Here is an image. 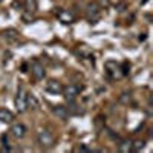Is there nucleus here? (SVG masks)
<instances>
[{
	"label": "nucleus",
	"mask_w": 153,
	"mask_h": 153,
	"mask_svg": "<svg viewBox=\"0 0 153 153\" xmlns=\"http://www.w3.org/2000/svg\"><path fill=\"white\" fill-rule=\"evenodd\" d=\"M69 106H68V110L71 115H84V110L81 109V106H76L74 104V101H68Z\"/></svg>",
	"instance_id": "15"
},
{
	"label": "nucleus",
	"mask_w": 153,
	"mask_h": 153,
	"mask_svg": "<svg viewBox=\"0 0 153 153\" xmlns=\"http://www.w3.org/2000/svg\"><path fill=\"white\" fill-rule=\"evenodd\" d=\"M52 113L55 115L58 120H61V121H66V120L71 117L68 107H65V106H55V107L52 109Z\"/></svg>",
	"instance_id": "10"
},
{
	"label": "nucleus",
	"mask_w": 153,
	"mask_h": 153,
	"mask_svg": "<svg viewBox=\"0 0 153 153\" xmlns=\"http://www.w3.org/2000/svg\"><path fill=\"white\" fill-rule=\"evenodd\" d=\"M37 143L43 150H49L55 146V136L48 129H40L37 132Z\"/></svg>",
	"instance_id": "1"
},
{
	"label": "nucleus",
	"mask_w": 153,
	"mask_h": 153,
	"mask_svg": "<svg viewBox=\"0 0 153 153\" xmlns=\"http://www.w3.org/2000/svg\"><path fill=\"white\" fill-rule=\"evenodd\" d=\"M26 89H25L23 86L19 87V91H17V95H16V100H14V104H16V109L19 113H25L28 110V103H26Z\"/></svg>",
	"instance_id": "4"
},
{
	"label": "nucleus",
	"mask_w": 153,
	"mask_h": 153,
	"mask_svg": "<svg viewBox=\"0 0 153 153\" xmlns=\"http://www.w3.org/2000/svg\"><path fill=\"white\" fill-rule=\"evenodd\" d=\"M120 66H121L123 75H127V74H129V71H130V63H129V61H123V65H120Z\"/></svg>",
	"instance_id": "20"
},
{
	"label": "nucleus",
	"mask_w": 153,
	"mask_h": 153,
	"mask_svg": "<svg viewBox=\"0 0 153 153\" xmlns=\"http://www.w3.org/2000/svg\"><path fill=\"white\" fill-rule=\"evenodd\" d=\"M2 141H3V146H5V150H11V143H9V138L6 136V135H3L2 136Z\"/></svg>",
	"instance_id": "22"
},
{
	"label": "nucleus",
	"mask_w": 153,
	"mask_h": 153,
	"mask_svg": "<svg viewBox=\"0 0 153 153\" xmlns=\"http://www.w3.org/2000/svg\"><path fill=\"white\" fill-rule=\"evenodd\" d=\"M104 69H106V74L109 75V78H112V80H120L124 76L121 72L120 63H117L115 60H107L104 63Z\"/></svg>",
	"instance_id": "3"
},
{
	"label": "nucleus",
	"mask_w": 153,
	"mask_h": 153,
	"mask_svg": "<svg viewBox=\"0 0 153 153\" xmlns=\"http://www.w3.org/2000/svg\"><path fill=\"white\" fill-rule=\"evenodd\" d=\"M86 19L89 23H98L101 19V6L97 2H91L86 6Z\"/></svg>",
	"instance_id": "2"
},
{
	"label": "nucleus",
	"mask_w": 153,
	"mask_h": 153,
	"mask_svg": "<svg viewBox=\"0 0 153 153\" xmlns=\"http://www.w3.org/2000/svg\"><path fill=\"white\" fill-rule=\"evenodd\" d=\"M130 101H132V94H130V92H123V94L120 95V103L129 104Z\"/></svg>",
	"instance_id": "18"
},
{
	"label": "nucleus",
	"mask_w": 153,
	"mask_h": 153,
	"mask_svg": "<svg viewBox=\"0 0 153 153\" xmlns=\"http://www.w3.org/2000/svg\"><path fill=\"white\" fill-rule=\"evenodd\" d=\"M75 152H81V153H89V152H92L91 147H87L86 144H80V146H76L75 147Z\"/></svg>",
	"instance_id": "19"
},
{
	"label": "nucleus",
	"mask_w": 153,
	"mask_h": 153,
	"mask_svg": "<svg viewBox=\"0 0 153 153\" xmlns=\"http://www.w3.org/2000/svg\"><path fill=\"white\" fill-rule=\"evenodd\" d=\"M46 91L49 94H52V95H60L61 91H63V84L57 80H49L46 83Z\"/></svg>",
	"instance_id": "9"
},
{
	"label": "nucleus",
	"mask_w": 153,
	"mask_h": 153,
	"mask_svg": "<svg viewBox=\"0 0 153 153\" xmlns=\"http://www.w3.org/2000/svg\"><path fill=\"white\" fill-rule=\"evenodd\" d=\"M57 19L63 23V25H72L75 22V17L71 11L68 9H58L57 11Z\"/></svg>",
	"instance_id": "8"
},
{
	"label": "nucleus",
	"mask_w": 153,
	"mask_h": 153,
	"mask_svg": "<svg viewBox=\"0 0 153 153\" xmlns=\"http://www.w3.org/2000/svg\"><path fill=\"white\" fill-rule=\"evenodd\" d=\"M144 141L143 139H136V141H132V152H141L144 149Z\"/></svg>",
	"instance_id": "17"
},
{
	"label": "nucleus",
	"mask_w": 153,
	"mask_h": 153,
	"mask_svg": "<svg viewBox=\"0 0 153 153\" xmlns=\"http://www.w3.org/2000/svg\"><path fill=\"white\" fill-rule=\"evenodd\" d=\"M25 12H29V14H35L37 9H38V3L37 0H25Z\"/></svg>",
	"instance_id": "12"
},
{
	"label": "nucleus",
	"mask_w": 153,
	"mask_h": 153,
	"mask_svg": "<svg viewBox=\"0 0 153 153\" xmlns=\"http://www.w3.org/2000/svg\"><path fill=\"white\" fill-rule=\"evenodd\" d=\"M26 69H28V66H26V63H25V65L22 66V72H28Z\"/></svg>",
	"instance_id": "23"
},
{
	"label": "nucleus",
	"mask_w": 153,
	"mask_h": 153,
	"mask_svg": "<svg viewBox=\"0 0 153 153\" xmlns=\"http://www.w3.org/2000/svg\"><path fill=\"white\" fill-rule=\"evenodd\" d=\"M26 103H28V109H32V110H37L38 109V100L35 98V95L28 94L26 95Z\"/></svg>",
	"instance_id": "16"
},
{
	"label": "nucleus",
	"mask_w": 153,
	"mask_h": 153,
	"mask_svg": "<svg viewBox=\"0 0 153 153\" xmlns=\"http://www.w3.org/2000/svg\"><path fill=\"white\" fill-rule=\"evenodd\" d=\"M12 121H14V113L8 109H0V123L11 124Z\"/></svg>",
	"instance_id": "11"
},
{
	"label": "nucleus",
	"mask_w": 153,
	"mask_h": 153,
	"mask_svg": "<svg viewBox=\"0 0 153 153\" xmlns=\"http://www.w3.org/2000/svg\"><path fill=\"white\" fill-rule=\"evenodd\" d=\"M118 152L121 153H132V141L130 139H121L118 144Z\"/></svg>",
	"instance_id": "13"
},
{
	"label": "nucleus",
	"mask_w": 153,
	"mask_h": 153,
	"mask_svg": "<svg viewBox=\"0 0 153 153\" xmlns=\"http://www.w3.org/2000/svg\"><path fill=\"white\" fill-rule=\"evenodd\" d=\"M28 133V129H26V126L22 124V123H16V124H12L11 126V135L17 138V139H22L25 138Z\"/></svg>",
	"instance_id": "7"
},
{
	"label": "nucleus",
	"mask_w": 153,
	"mask_h": 153,
	"mask_svg": "<svg viewBox=\"0 0 153 153\" xmlns=\"http://www.w3.org/2000/svg\"><path fill=\"white\" fill-rule=\"evenodd\" d=\"M3 37L6 38L8 42H16V40H19V32L16 29L9 28V29H5L3 31Z\"/></svg>",
	"instance_id": "14"
},
{
	"label": "nucleus",
	"mask_w": 153,
	"mask_h": 153,
	"mask_svg": "<svg viewBox=\"0 0 153 153\" xmlns=\"http://www.w3.org/2000/svg\"><path fill=\"white\" fill-rule=\"evenodd\" d=\"M22 19H23L25 23H31V22L34 20V14H29V12H23Z\"/></svg>",
	"instance_id": "21"
},
{
	"label": "nucleus",
	"mask_w": 153,
	"mask_h": 153,
	"mask_svg": "<svg viewBox=\"0 0 153 153\" xmlns=\"http://www.w3.org/2000/svg\"><path fill=\"white\" fill-rule=\"evenodd\" d=\"M31 75L34 76V80H37V81H40V80H43L45 76H46V71H45V66L42 65L40 61H34L32 65H31Z\"/></svg>",
	"instance_id": "6"
},
{
	"label": "nucleus",
	"mask_w": 153,
	"mask_h": 153,
	"mask_svg": "<svg viewBox=\"0 0 153 153\" xmlns=\"http://www.w3.org/2000/svg\"><path fill=\"white\" fill-rule=\"evenodd\" d=\"M81 89H83V87L78 86V84H68V86H63L61 94H63V97H65V100H68V101H75L76 97L80 95Z\"/></svg>",
	"instance_id": "5"
}]
</instances>
